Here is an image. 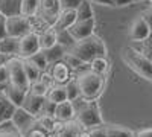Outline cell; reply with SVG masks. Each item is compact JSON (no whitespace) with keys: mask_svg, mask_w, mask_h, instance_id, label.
Here are the masks:
<instances>
[{"mask_svg":"<svg viewBox=\"0 0 152 137\" xmlns=\"http://www.w3.org/2000/svg\"><path fill=\"white\" fill-rule=\"evenodd\" d=\"M75 12H76V20H90V18H94V12H93L91 3L88 2V0H82V2L76 6Z\"/></svg>","mask_w":152,"mask_h":137,"instance_id":"cb8c5ba5","label":"cell"},{"mask_svg":"<svg viewBox=\"0 0 152 137\" xmlns=\"http://www.w3.org/2000/svg\"><path fill=\"white\" fill-rule=\"evenodd\" d=\"M75 21H76V12H75V9H62L59 12L58 18L55 20L52 28L58 34V32H62V31H69L70 26Z\"/></svg>","mask_w":152,"mask_h":137,"instance_id":"5bb4252c","label":"cell"},{"mask_svg":"<svg viewBox=\"0 0 152 137\" xmlns=\"http://www.w3.org/2000/svg\"><path fill=\"white\" fill-rule=\"evenodd\" d=\"M143 17L148 20V23L151 24V29H152V8H151L149 11H146V12H145V15H143Z\"/></svg>","mask_w":152,"mask_h":137,"instance_id":"f6af8a7d","label":"cell"},{"mask_svg":"<svg viewBox=\"0 0 152 137\" xmlns=\"http://www.w3.org/2000/svg\"><path fill=\"white\" fill-rule=\"evenodd\" d=\"M108 61H107V58H94L90 64H88V69H90L91 72H94V73H97V75H104L107 73V70H108Z\"/></svg>","mask_w":152,"mask_h":137,"instance_id":"4dcf8cb0","label":"cell"},{"mask_svg":"<svg viewBox=\"0 0 152 137\" xmlns=\"http://www.w3.org/2000/svg\"><path fill=\"white\" fill-rule=\"evenodd\" d=\"M38 38H40L41 51H49V49H52L53 46L58 44V35H56L53 28H49L46 32H43L41 35H38Z\"/></svg>","mask_w":152,"mask_h":137,"instance_id":"44dd1931","label":"cell"},{"mask_svg":"<svg viewBox=\"0 0 152 137\" xmlns=\"http://www.w3.org/2000/svg\"><path fill=\"white\" fill-rule=\"evenodd\" d=\"M14 110H15V107L8 101V97L5 96L3 90H0V125L11 120Z\"/></svg>","mask_w":152,"mask_h":137,"instance_id":"d6986e66","label":"cell"},{"mask_svg":"<svg viewBox=\"0 0 152 137\" xmlns=\"http://www.w3.org/2000/svg\"><path fill=\"white\" fill-rule=\"evenodd\" d=\"M79 137H107L105 123L102 127H96V128H90V130H82L79 133Z\"/></svg>","mask_w":152,"mask_h":137,"instance_id":"d590c367","label":"cell"},{"mask_svg":"<svg viewBox=\"0 0 152 137\" xmlns=\"http://www.w3.org/2000/svg\"><path fill=\"white\" fill-rule=\"evenodd\" d=\"M152 35V29H151V24L148 23V20L140 15V17H135L131 23H129V28H128V38L134 43H143L148 38H151Z\"/></svg>","mask_w":152,"mask_h":137,"instance_id":"52a82bcc","label":"cell"},{"mask_svg":"<svg viewBox=\"0 0 152 137\" xmlns=\"http://www.w3.org/2000/svg\"><path fill=\"white\" fill-rule=\"evenodd\" d=\"M135 137H152V128H143L135 133Z\"/></svg>","mask_w":152,"mask_h":137,"instance_id":"60d3db41","label":"cell"},{"mask_svg":"<svg viewBox=\"0 0 152 137\" xmlns=\"http://www.w3.org/2000/svg\"><path fill=\"white\" fill-rule=\"evenodd\" d=\"M32 63L40 69L41 72H46L47 70V67H49V61H47V58H46V52L44 51H40V52H37L34 56H31L29 58Z\"/></svg>","mask_w":152,"mask_h":137,"instance_id":"d6a6232c","label":"cell"},{"mask_svg":"<svg viewBox=\"0 0 152 137\" xmlns=\"http://www.w3.org/2000/svg\"><path fill=\"white\" fill-rule=\"evenodd\" d=\"M82 0H61V6L62 9H76Z\"/></svg>","mask_w":152,"mask_h":137,"instance_id":"ab89813d","label":"cell"},{"mask_svg":"<svg viewBox=\"0 0 152 137\" xmlns=\"http://www.w3.org/2000/svg\"><path fill=\"white\" fill-rule=\"evenodd\" d=\"M91 5L94 3V5H108V6H113V0H88Z\"/></svg>","mask_w":152,"mask_h":137,"instance_id":"b9f144b4","label":"cell"},{"mask_svg":"<svg viewBox=\"0 0 152 137\" xmlns=\"http://www.w3.org/2000/svg\"><path fill=\"white\" fill-rule=\"evenodd\" d=\"M34 122H35V117L32 114H29L28 111L23 110L21 107H15L14 113H12V117H11V123L20 131V134L26 128H29Z\"/></svg>","mask_w":152,"mask_h":137,"instance_id":"7c38bea8","label":"cell"},{"mask_svg":"<svg viewBox=\"0 0 152 137\" xmlns=\"http://www.w3.org/2000/svg\"><path fill=\"white\" fill-rule=\"evenodd\" d=\"M6 69H8V75H9V85L28 93L31 81L26 75V70H24L23 59L18 56H12L6 63Z\"/></svg>","mask_w":152,"mask_h":137,"instance_id":"5b68a950","label":"cell"},{"mask_svg":"<svg viewBox=\"0 0 152 137\" xmlns=\"http://www.w3.org/2000/svg\"><path fill=\"white\" fill-rule=\"evenodd\" d=\"M131 2H142V0H131Z\"/></svg>","mask_w":152,"mask_h":137,"instance_id":"7dc6e473","label":"cell"},{"mask_svg":"<svg viewBox=\"0 0 152 137\" xmlns=\"http://www.w3.org/2000/svg\"><path fill=\"white\" fill-rule=\"evenodd\" d=\"M8 84H9V75L5 64V66H0V90H3Z\"/></svg>","mask_w":152,"mask_h":137,"instance_id":"74e56055","label":"cell"},{"mask_svg":"<svg viewBox=\"0 0 152 137\" xmlns=\"http://www.w3.org/2000/svg\"><path fill=\"white\" fill-rule=\"evenodd\" d=\"M46 99L50 101L52 104L58 105L64 101H69L67 99V92H66V87L64 85H52L50 89L47 90V95H46Z\"/></svg>","mask_w":152,"mask_h":137,"instance_id":"ac0fdd59","label":"cell"},{"mask_svg":"<svg viewBox=\"0 0 152 137\" xmlns=\"http://www.w3.org/2000/svg\"><path fill=\"white\" fill-rule=\"evenodd\" d=\"M21 137H49V133L43 127L38 125L37 119H35V122L32 123V125L21 133Z\"/></svg>","mask_w":152,"mask_h":137,"instance_id":"f1b7e54d","label":"cell"},{"mask_svg":"<svg viewBox=\"0 0 152 137\" xmlns=\"http://www.w3.org/2000/svg\"><path fill=\"white\" fill-rule=\"evenodd\" d=\"M40 38L37 34H26L24 37H21L18 41V58L21 59H29L31 56H34L37 52H40Z\"/></svg>","mask_w":152,"mask_h":137,"instance_id":"30bf717a","label":"cell"},{"mask_svg":"<svg viewBox=\"0 0 152 137\" xmlns=\"http://www.w3.org/2000/svg\"><path fill=\"white\" fill-rule=\"evenodd\" d=\"M82 131V128L78 125L76 120H70V122H56L55 130L52 131L56 137H79V133Z\"/></svg>","mask_w":152,"mask_h":137,"instance_id":"4fadbf2b","label":"cell"},{"mask_svg":"<svg viewBox=\"0 0 152 137\" xmlns=\"http://www.w3.org/2000/svg\"><path fill=\"white\" fill-rule=\"evenodd\" d=\"M0 137H21V134L9 120V122L0 125Z\"/></svg>","mask_w":152,"mask_h":137,"instance_id":"836d02e7","label":"cell"},{"mask_svg":"<svg viewBox=\"0 0 152 137\" xmlns=\"http://www.w3.org/2000/svg\"><path fill=\"white\" fill-rule=\"evenodd\" d=\"M105 131L107 137H135V134L131 130L122 125H116V123H105Z\"/></svg>","mask_w":152,"mask_h":137,"instance_id":"603a6c76","label":"cell"},{"mask_svg":"<svg viewBox=\"0 0 152 137\" xmlns=\"http://www.w3.org/2000/svg\"><path fill=\"white\" fill-rule=\"evenodd\" d=\"M64 87H66V92H67V99L70 102L76 101V99L79 97V89H78V84H76L75 78L72 81H69Z\"/></svg>","mask_w":152,"mask_h":137,"instance_id":"e575fe53","label":"cell"},{"mask_svg":"<svg viewBox=\"0 0 152 137\" xmlns=\"http://www.w3.org/2000/svg\"><path fill=\"white\" fill-rule=\"evenodd\" d=\"M55 104H52L50 101H47V99H44V104H43V108L40 111V114H46V116H53L55 113ZM38 114V116H40Z\"/></svg>","mask_w":152,"mask_h":137,"instance_id":"f35d334b","label":"cell"},{"mask_svg":"<svg viewBox=\"0 0 152 137\" xmlns=\"http://www.w3.org/2000/svg\"><path fill=\"white\" fill-rule=\"evenodd\" d=\"M5 37V17L0 14V38Z\"/></svg>","mask_w":152,"mask_h":137,"instance_id":"ee69618b","label":"cell"},{"mask_svg":"<svg viewBox=\"0 0 152 137\" xmlns=\"http://www.w3.org/2000/svg\"><path fill=\"white\" fill-rule=\"evenodd\" d=\"M75 81L78 84L79 96L85 101H96L104 89V76L91 72L90 69H84L75 73Z\"/></svg>","mask_w":152,"mask_h":137,"instance_id":"3957f363","label":"cell"},{"mask_svg":"<svg viewBox=\"0 0 152 137\" xmlns=\"http://www.w3.org/2000/svg\"><path fill=\"white\" fill-rule=\"evenodd\" d=\"M72 104L75 107V120L82 130H90L104 125L102 114L94 101H85L79 96Z\"/></svg>","mask_w":152,"mask_h":137,"instance_id":"7a4b0ae2","label":"cell"},{"mask_svg":"<svg viewBox=\"0 0 152 137\" xmlns=\"http://www.w3.org/2000/svg\"><path fill=\"white\" fill-rule=\"evenodd\" d=\"M11 59V56L9 55H5V53H0V66H5L8 61Z\"/></svg>","mask_w":152,"mask_h":137,"instance_id":"bcb514c9","label":"cell"},{"mask_svg":"<svg viewBox=\"0 0 152 137\" xmlns=\"http://www.w3.org/2000/svg\"><path fill=\"white\" fill-rule=\"evenodd\" d=\"M23 64H24V70H26V75H28V78H29L31 82H34V81H37V79L41 78L43 72L38 69L31 59H23Z\"/></svg>","mask_w":152,"mask_h":137,"instance_id":"f546056e","label":"cell"},{"mask_svg":"<svg viewBox=\"0 0 152 137\" xmlns=\"http://www.w3.org/2000/svg\"><path fill=\"white\" fill-rule=\"evenodd\" d=\"M94 26H96V20L94 18H90V20H76L70 26L69 34H70V37L75 41H79V40H84V38L91 37L94 34Z\"/></svg>","mask_w":152,"mask_h":137,"instance_id":"8fae6325","label":"cell"},{"mask_svg":"<svg viewBox=\"0 0 152 137\" xmlns=\"http://www.w3.org/2000/svg\"><path fill=\"white\" fill-rule=\"evenodd\" d=\"M49 89H50V85H49L47 82H44V81L40 78V79H37V81L31 82L28 93L35 95V96H40V97H46V95H47V90H49Z\"/></svg>","mask_w":152,"mask_h":137,"instance_id":"484cf974","label":"cell"},{"mask_svg":"<svg viewBox=\"0 0 152 137\" xmlns=\"http://www.w3.org/2000/svg\"><path fill=\"white\" fill-rule=\"evenodd\" d=\"M62 11L61 0H40V5L37 9V15L43 18L50 26H53L55 20L58 18L59 12Z\"/></svg>","mask_w":152,"mask_h":137,"instance_id":"9c48e42d","label":"cell"},{"mask_svg":"<svg viewBox=\"0 0 152 137\" xmlns=\"http://www.w3.org/2000/svg\"><path fill=\"white\" fill-rule=\"evenodd\" d=\"M29 20L21 14L5 17V35L12 38H21L26 34H29Z\"/></svg>","mask_w":152,"mask_h":137,"instance_id":"8992f818","label":"cell"},{"mask_svg":"<svg viewBox=\"0 0 152 137\" xmlns=\"http://www.w3.org/2000/svg\"><path fill=\"white\" fill-rule=\"evenodd\" d=\"M53 117L59 122H70L75 120V107L70 101H64L55 107Z\"/></svg>","mask_w":152,"mask_h":137,"instance_id":"2e32d148","label":"cell"},{"mask_svg":"<svg viewBox=\"0 0 152 137\" xmlns=\"http://www.w3.org/2000/svg\"><path fill=\"white\" fill-rule=\"evenodd\" d=\"M132 3L131 0H113V6H126Z\"/></svg>","mask_w":152,"mask_h":137,"instance_id":"7bdbcfd3","label":"cell"},{"mask_svg":"<svg viewBox=\"0 0 152 137\" xmlns=\"http://www.w3.org/2000/svg\"><path fill=\"white\" fill-rule=\"evenodd\" d=\"M44 99H46V97H40V96L26 93V97H24V101H23V104H21V108L26 110L28 113L32 114L34 117H37L38 114H40L41 108H43Z\"/></svg>","mask_w":152,"mask_h":137,"instance_id":"9a60e30c","label":"cell"},{"mask_svg":"<svg viewBox=\"0 0 152 137\" xmlns=\"http://www.w3.org/2000/svg\"><path fill=\"white\" fill-rule=\"evenodd\" d=\"M122 59L138 76L152 81V61L148 56H145L140 51L134 47H125L122 51Z\"/></svg>","mask_w":152,"mask_h":137,"instance_id":"277c9868","label":"cell"},{"mask_svg":"<svg viewBox=\"0 0 152 137\" xmlns=\"http://www.w3.org/2000/svg\"><path fill=\"white\" fill-rule=\"evenodd\" d=\"M67 52L88 66L94 58H107V46L102 38L93 34L88 38L75 41L72 47L67 49Z\"/></svg>","mask_w":152,"mask_h":137,"instance_id":"6da1fadb","label":"cell"},{"mask_svg":"<svg viewBox=\"0 0 152 137\" xmlns=\"http://www.w3.org/2000/svg\"><path fill=\"white\" fill-rule=\"evenodd\" d=\"M37 123L40 127H43L47 133H52L55 130V125H56V119L53 116H46V114H40V116H37Z\"/></svg>","mask_w":152,"mask_h":137,"instance_id":"1f68e13d","label":"cell"},{"mask_svg":"<svg viewBox=\"0 0 152 137\" xmlns=\"http://www.w3.org/2000/svg\"><path fill=\"white\" fill-rule=\"evenodd\" d=\"M46 73L52 78L53 84H56V85H66L69 81H72L75 78V73L62 59L56 61V63H52L47 67Z\"/></svg>","mask_w":152,"mask_h":137,"instance_id":"ba28073f","label":"cell"},{"mask_svg":"<svg viewBox=\"0 0 152 137\" xmlns=\"http://www.w3.org/2000/svg\"><path fill=\"white\" fill-rule=\"evenodd\" d=\"M56 35H58V44L64 46L66 49L72 47V44L75 43V40H73L72 37H70L69 31H62V32H58Z\"/></svg>","mask_w":152,"mask_h":137,"instance_id":"8d00e7d4","label":"cell"},{"mask_svg":"<svg viewBox=\"0 0 152 137\" xmlns=\"http://www.w3.org/2000/svg\"><path fill=\"white\" fill-rule=\"evenodd\" d=\"M149 2H151V3H152V0H149Z\"/></svg>","mask_w":152,"mask_h":137,"instance_id":"c3c4849f","label":"cell"},{"mask_svg":"<svg viewBox=\"0 0 152 137\" xmlns=\"http://www.w3.org/2000/svg\"><path fill=\"white\" fill-rule=\"evenodd\" d=\"M18 41L20 38H12V37L5 35L3 38H0V53H5L12 56L18 55Z\"/></svg>","mask_w":152,"mask_h":137,"instance_id":"e0dca14e","label":"cell"},{"mask_svg":"<svg viewBox=\"0 0 152 137\" xmlns=\"http://www.w3.org/2000/svg\"><path fill=\"white\" fill-rule=\"evenodd\" d=\"M28 20H29V29H31V32H32V34H37V35H41V34L46 32L49 28H52L49 23H46L43 18H40L37 14L28 17Z\"/></svg>","mask_w":152,"mask_h":137,"instance_id":"d4e9b609","label":"cell"},{"mask_svg":"<svg viewBox=\"0 0 152 137\" xmlns=\"http://www.w3.org/2000/svg\"><path fill=\"white\" fill-rule=\"evenodd\" d=\"M3 93H5V96L8 97V101L14 105V107H21L24 97H26V93H24V92L15 89V87H12V85H9V84L3 89Z\"/></svg>","mask_w":152,"mask_h":137,"instance_id":"7402d4cb","label":"cell"},{"mask_svg":"<svg viewBox=\"0 0 152 137\" xmlns=\"http://www.w3.org/2000/svg\"><path fill=\"white\" fill-rule=\"evenodd\" d=\"M44 52H46V58H47L49 66H50L52 63L61 61V59H62V56L66 55L67 49H66L64 46H61V44H56V46H53L52 49H49V51H44Z\"/></svg>","mask_w":152,"mask_h":137,"instance_id":"4316f807","label":"cell"},{"mask_svg":"<svg viewBox=\"0 0 152 137\" xmlns=\"http://www.w3.org/2000/svg\"><path fill=\"white\" fill-rule=\"evenodd\" d=\"M38 5L40 0H21V6H20V14L24 17H31L37 14Z\"/></svg>","mask_w":152,"mask_h":137,"instance_id":"83f0119b","label":"cell"},{"mask_svg":"<svg viewBox=\"0 0 152 137\" xmlns=\"http://www.w3.org/2000/svg\"><path fill=\"white\" fill-rule=\"evenodd\" d=\"M21 0H0V14L3 17L18 15Z\"/></svg>","mask_w":152,"mask_h":137,"instance_id":"ffe728a7","label":"cell"}]
</instances>
